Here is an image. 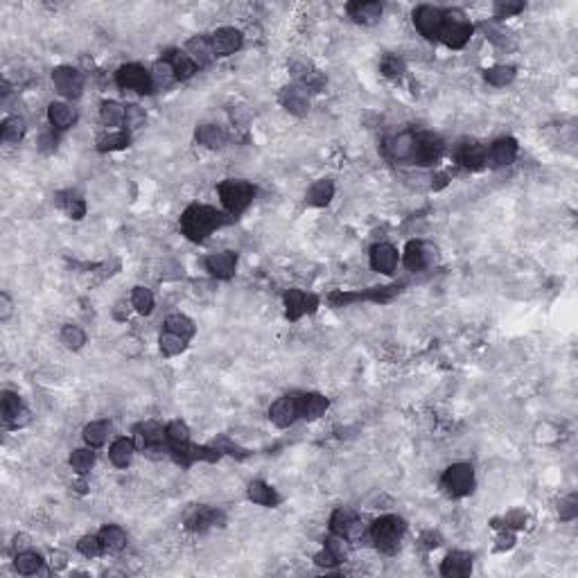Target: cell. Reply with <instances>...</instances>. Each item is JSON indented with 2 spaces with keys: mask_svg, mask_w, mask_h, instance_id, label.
<instances>
[{
  "mask_svg": "<svg viewBox=\"0 0 578 578\" xmlns=\"http://www.w3.org/2000/svg\"><path fill=\"white\" fill-rule=\"evenodd\" d=\"M233 217L215 210L210 206H190L181 217V230L192 242H202L215 228L226 226Z\"/></svg>",
  "mask_w": 578,
  "mask_h": 578,
  "instance_id": "obj_1",
  "label": "cell"
},
{
  "mask_svg": "<svg viewBox=\"0 0 578 578\" xmlns=\"http://www.w3.org/2000/svg\"><path fill=\"white\" fill-rule=\"evenodd\" d=\"M405 522L398 515H384V518L375 520L371 524V540L375 546L384 553H393L398 549L400 540L405 535Z\"/></svg>",
  "mask_w": 578,
  "mask_h": 578,
  "instance_id": "obj_2",
  "label": "cell"
},
{
  "mask_svg": "<svg viewBox=\"0 0 578 578\" xmlns=\"http://www.w3.org/2000/svg\"><path fill=\"white\" fill-rule=\"evenodd\" d=\"M217 192L221 197V204H224V208L230 215L244 213L251 206L253 197H256V188L249 181L242 179H226L224 183H219Z\"/></svg>",
  "mask_w": 578,
  "mask_h": 578,
  "instance_id": "obj_3",
  "label": "cell"
},
{
  "mask_svg": "<svg viewBox=\"0 0 578 578\" xmlns=\"http://www.w3.org/2000/svg\"><path fill=\"white\" fill-rule=\"evenodd\" d=\"M470 36H472V25L466 21L463 12L459 10H452L448 14H443V27L441 32H438V38L448 45V48H463V45L470 41Z\"/></svg>",
  "mask_w": 578,
  "mask_h": 578,
  "instance_id": "obj_4",
  "label": "cell"
},
{
  "mask_svg": "<svg viewBox=\"0 0 578 578\" xmlns=\"http://www.w3.org/2000/svg\"><path fill=\"white\" fill-rule=\"evenodd\" d=\"M443 488L450 497H466L474 488V470L468 463L450 466L443 474Z\"/></svg>",
  "mask_w": 578,
  "mask_h": 578,
  "instance_id": "obj_5",
  "label": "cell"
},
{
  "mask_svg": "<svg viewBox=\"0 0 578 578\" xmlns=\"http://www.w3.org/2000/svg\"><path fill=\"white\" fill-rule=\"evenodd\" d=\"M115 84H118L122 91H136V93H149L154 86L152 73H147L138 64L122 66L120 71L115 73Z\"/></svg>",
  "mask_w": 578,
  "mask_h": 578,
  "instance_id": "obj_6",
  "label": "cell"
},
{
  "mask_svg": "<svg viewBox=\"0 0 578 578\" xmlns=\"http://www.w3.org/2000/svg\"><path fill=\"white\" fill-rule=\"evenodd\" d=\"M441 156H443V143H441V138L434 136V134H418V136H416L411 163L427 167V165L438 163V160H441Z\"/></svg>",
  "mask_w": 578,
  "mask_h": 578,
  "instance_id": "obj_7",
  "label": "cell"
},
{
  "mask_svg": "<svg viewBox=\"0 0 578 578\" xmlns=\"http://www.w3.org/2000/svg\"><path fill=\"white\" fill-rule=\"evenodd\" d=\"M52 84L64 97H80L84 91V77L80 71H75L71 66H59L52 71Z\"/></svg>",
  "mask_w": 578,
  "mask_h": 578,
  "instance_id": "obj_8",
  "label": "cell"
},
{
  "mask_svg": "<svg viewBox=\"0 0 578 578\" xmlns=\"http://www.w3.org/2000/svg\"><path fill=\"white\" fill-rule=\"evenodd\" d=\"M269 418L276 427H289L294 425L296 418H300V396H285L278 398L269 409Z\"/></svg>",
  "mask_w": 578,
  "mask_h": 578,
  "instance_id": "obj_9",
  "label": "cell"
},
{
  "mask_svg": "<svg viewBox=\"0 0 578 578\" xmlns=\"http://www.w3.org/2000/svg\"><path fill=\"white\" fill-rule=\"evenodd\" d=\"M413 25L418 27V32L425 38H438V32L443 27V12L438 7L420 5L413 12Z\"/></svg>",
  "mask_w": 578,
  "mask_h": 578,
  "instance_id": "obj_10",
  "label": "cell"
},
{
  "mask_svg": "<svg viewBox=\"0 0 578 578\" xmlns=\"http://www.w3.org/2000/svg\"><path fill=\"white\" fill-rule=\"evenodd\" d=\"M0 409H3V418L10 427H23L29 422V411L23 407V400L12 391L3 393V400H0Z\"/></svg>",
  "mask_w": 578,
  "mask_h": 578,
  "instance_id": "obj_11",
  "label": "cell"
},
{
  "mask_svg": "<svg viewBox=\"0 0 578 578\" xmlns=\"http://www.w3.org/2000/svg\"><path fill=\"white\" fill-rule=\"evenodd\" d=\"M436 260V249L425 242H409L405 249V265L409 272H422Z\"/></svg>",
  "mask_w": 578,
  "mask_h": 578,
  "instance_id": "obj_12",
  "label": "cell"
},
{
  "mask_svg": "<svg viewBox=\"0 0 578 578\" xmlns=\"http://www.w3.org/2000/svg\"><path fill=\"white\" fill-rule=\"evenodd\" d=\"M210 45H213L215 57L233 55V52L240 50V45H242V32L235 27H219L217 32L210 36Z\"/></svg>",
  "mask_w": 578,
  "mask_h": 578,
  "instance_id": "obj_13",
  "label": "cell"
},
{
  "mask_svg": "<svg viewBox=\"0 0 578 578\" xmlns=\"http://www.w3.org/2000/svg\"><path fill=\"white\" fill-rule=\"evenodd\" d=\"M398 260H400L398 249L393 244L382 242V244H375L371 249V267L380 274L391 276L398 269Z\"/></svg>",
  "mask_w": 578,
  "mask_h": 578,
  "instance_id": "obj_14",
  "label": "cell"
},
{
  "mask_svg": "<svg viewBox=\"0 0 578 578\" xmlns=\"http://www.w3.org/2000/svg\"><path fill=\"white\" fill-rule=\"evenodd\" d=\"M235 267H237V256H235L233 251L213 253V256L206 258V269L215 276V278H219V280L233 278Z\"/></svg>",
  "mask_w": 578,
  "mask_h": 578,
  "instance_id": "obj_15",
  "label": "cell"
},
{
  "mask_svg": "<svg viewBox=\"0 0 578 578\" xmlns=\"http://www.w3.org/2000/svg\"><path fill=\"white\" fill-rule=\"evenodd\" d=\"M413 145H416V134H411V131H402V134L387 138L384 152H387L393 160H411Z\"/></svg>",
  "mask_w": 578,
  "mask_h": 578,
  "instance_id": "obj_16",
  "label": "cell"
},
{
  "mask_svg": "<svg viewBox=\"0 0 578 578\" xmlns=\"http://www.w3.org/2000/svg\"><path fill=\"white\" fill-rule=\"evenodd\" d=\"M515 156H518V143L513 138H499V141L492 143L485 163H490L492 167H506L513 163Z\"/></svg>",
  "mask_w": 578,
  "mask_h": 578,
  "instance_id": "obj_17",
  "label": "cell"
},
{
  "mask_svg": "<svg viewBox=\"0 0 578 578\" xmlns=\"http://www.w3.org/2000/svg\"><path fill=\"white\" fill-rule=\"evenodd\" d=\"M314 305H317V298L303 294L300 289H289L287 296H285V307H287V319L289 321H298L303 314L312 312Z\"/></svg>",
  "mask_w": 578,
  "mask_h": 578,
  "instance_id": "obj_18",
  "label": "cell"
},
{
  "mask_svg": "<svg viewBox=\"0 0 578 578\" xmlns=\"http://www.w3.org/2000/svg\"><path fill=\"white\" fill-rule=\"evenodd\" d=\"M441 574L448 578H463L472 574V556L463 551H454L448 558L443 560L441 565Z\"/></svg>",
  "mask_w": 578,
  "mask_h": 578,
  "instance_id": "obj_19",
  "label": "cell"
},
{
  "mask_svg": "<svg viewBox=\"0 0 578 578\" xmlns=\"http://www.w3.org/2000/svg\"><path fill=\"white\" fill-rule=\"evenodd\" d=\"M280 104L287 109L289 113H294V115H305L307 111H310V99H307L305 95V91L300 88V86H285L280 91Z\"/></svg>",
  "mask_w": 578,
  "mask_h": 578,
  "instance_id": "obj_20",
  "label": "cell"
},
{
  "mask_svg": "<svg viewBox=\"0 0 578 578\" xmlns=\"http://www.w3.org/2000/svg\"><path fill=\"white\" fill-rule=\"evenodd\" d=\"M346 10H348V16L354 23H361V25H373L382 16V5L373 3V0L371 3H350Z\"/></svg>",
  "mask_w": 578,
  "mask_h": 578,
  "instance_id": "obj_21",
  "label": "cell"
},
{
  "mask_svg": "<svg viewBox=\"0 0 578 578\" xmlns=\"http://www.w3.org/2000/svg\"><path fill=\"white\" fill-rule=\"evenodd\" d=\"M328 411V398L321 393H307L300 396V418L305 420H317Z\"/></svg>",
  "mask_w": 578,
  "mask_h": 578,
  "instance_id": "obj_22",
  "label": "cell"
},
{
  "mask_svg": "<svg viewBox=\"0 0 578 578\" xmlns=\"http://www.w3.org/2000/svg\"><path fill=\"white\" fill-rule=\"evenodd\" d=\"M488 160V152L479 143H466L459 149V163L468 169H481Z\"/></svg>",
  "mask_w": 578,
  "mask_h": 578,
  "instance_id": "obj_23",
  "label": "cell"
},
{
  "mask_svg": "<svg viewBox=\"0 0 578 578\" xmlns=\"http://www.w3.org/2000/svg\"><path fill=\"white\" fill-rule=\"evenodd\" d=\"M221 522H224V513L204 506V508H197V511L188 518V529L206 531V529H210V527H217V524H221Z\"/></svg>",
  "mask_w": 578,
  "mask_h": 578,
  "instance_id": "obj_24",
  "label": "cell"
},
{
  "mask_svg": "<svg viewBox=\"0 0 578 578\" xmlns=\"http://www.w3.org/2000/svg\"><path fill=\"white\" fill-rule=\"evenodd\" d=\"M165 61L172 66L176 80H190V77L197 73V64L181 50H169L165 55Z\"/></svg>",
  "mask_w": 578,
  "mask_h": 578,
  "instance_id": "obj_25",
  "label": "cell"
},
{
  "mask_svg": "<svg viewBox=\"0 0 578 578\" xmlns=\"http://www.w3.org/2000/svg\"><path fill=\"white\" fill-rule=\"evenodd\" d=\"M48 120L55 129H68V127L75 125L77 113H75L73 106H68L64 102H52L48 106Z\"/></svg>",
  "mask_w": 578,
  "mask_h": 578,
  "instance_id": "obj_26",
  "label": "cell"
},
{
  "mask_svg": "<svg viewBox=\"0 0 578 578\" xmlns=\"http://www.w3.org/2000/svg\"><path fill=\"white\" fill-rule=\"evenodd\" d=\"M335 197V183L333 181H328V179H319V181H314L310 190H307V204L310 206H317V208H323V206H328L330 204V199Z\"/></svg>",
  "mask_w": 578,
  "mask_h": 578,
  "instance_id": "obj_27",
  "label": "cell"
},
{
  "mask_svg": "<svg viewBox=\"0 0 578 578\" xmlns=\"http://www.w3.org/2000/svg\"><path fill=\"white\" fill-rule=\"evenodd\" d=\"M134 441L131 438H115L111 450H109V459L115 468H127L131 463V459H134Z\"/></svg>",
  "mask_w": 578,
  "mask_h": 578,
  "instance_id": "obj_28",
  "label": "cell"
},
{
  "mask_svg": "<svg viewBox=\"0 0 578 578\" xmlns=\"http://www.w3.org/2000/svg\"><path fill=\"white\" fill-rule=\"evenodd\" d=\"M246 495L253 504L258 506H276L280 502V497L276 495V490L272 485H267L265 481H253L249 483V490H246Z\"/></svg>",
  "mask_w": 578,
  "mask_h": 578,
  "instance_id": "obj_29",
  "label": "cell"
},
{
  "mask_svg": "<svg viewBox=\"0 0 578 578\" xmlns=\"http://www.w3.org/2000/svg\"><path fill=\"white\" fill-rule=\"evenodd\" d=\"M186 55L195 61L197 66H204L208 64L215 52H213V45H210V38H204V36H195L192 41L186 45Z\"/></svg>",
  "mask_w": 578,
  "mask_h": 578,
  "instance_id": "obj_30",
  "label": "cell"
},
{
  "mask_svg": "<svg viewBox=\"0 0 578 578\" xmlns=\"http://www.w3.org/2000/svg\"><path fill=\"white\" fill-rule=\"evenodd\" d=\"M195 136H197V143L204 145L208 149H219V147H224V143H226L224 131H221L217 125H202L197 129Z\"/></svg>",
  "mask_w": 578,
  "mask_h": 578,
  "instance_id": "obj_31",
  "label": "cell"
},
{
  "mask_svg": "<svg viewBox=\"0 0 578 578\" xmlns=\"http://www.w3.org/2000/svg\"><path fill=\"white\" fill-rule=\"evenodd\" d=\"M357 520V515L350 508H337L333 513V518H330V531H333V535H339L346 540V535H348L350 527Z\"/></svg>",
  "mask_w": 578,
  "mask_h": 578,
  "instance_id": "obj_32",
  "label": "cell"
},
{
  "mask_svg": "<svg viewBox=\"0 0 578 578\" xmlns=\"http://www.w3.org/2000/svg\"><path fill=\"white\" fill-rule=\"evenodd\" d=\"M138 436H141L145 448H156V445H163V441L167 438L163 425H158V422H154V420L143 422V425L138 427Z\"/></svg>",
  "mask_w": 578,
  "mask_h": 578,
  "instance_id": "obj_33",
  "label": "cell"
},
{
  "mask_svg": "<svg viewBox=\"0 0 578 578\" xmlns=\"http://www.w3.org/2000/svg\"><path fill=\"white\" fill-rule=\"evenodd\" d=\"M109 434H111V422L95 420V422H91V425H86V429H84V441H86L91 448H99V445L106 443Z\"/></svg>",
  "mask_w": 578,
  "mask_h": 578,
  "instance_id": "obj_34",
  "label": "cell"
},
{
  "mask_svg": "<svg viewBox=\"0 0 578 578\" xmlns=\"http://www.w3.org/2000/svg\"><path fill=\"white\" fill-rule=\"evenodd\" d=\"M104 551H122L127 546V533L120 527H104L99 531Z\"/></svg>",
  "mask_w": 578,
  "mask_h": 578,
  "instance_id": "obj_35",
  "label": "cell"
},
{
  "mask_svg": "<svg viewBox=\"0 0 578 578\" xmlns=\"http://www.w3.org/2000/svg\"><path fill=\"white\" fill-rule=\"evenodd\" d=\"M14 567L23 576H32L43 567V558L34 551H19V556L14 558Z\"/></svg>",
  "mask_w": 578,
  "mask_h": 578,
  "instance_id": "obj_36",
  "label": "cell"
},
{
  "mask_svg": "<svg viewBox=\"0 0 578 578\" xmlns=\"http://www.w3.org/2000/svg\"><path fill=\"white\" fill-rule=\"evenodd\" d=\"M165 328H167V333L179 335L181 339H186V341L195 337V323H192L188 317H183V314H172V317H167Z\"/></svg>",
  "mask_w": 578,
  "mask_h": 578,
  "instance_id": "obj_37",
  "label": "cell"
},
{
  "mask_svg": "<svg viewBox=\"0 0 578 578\" xmlns=\"http://www.w3.org/2000/svg\"><path fill=\"white\" fill-rule=\"evenodd\" d=\"M25 136V122H23L19 115H12V118H7L3 122V127H0V138H3L5 143H19L21 138Z\"/></svg>",
  "mask_w": 578,
  "mask_h": 578,
  "instance_id": "obj_38",
  "label": "cell"
},
{
  "mask_svg": "<svg viewBox=\"0 0 578 578\" xmlns=\"http://www.w3.org/2000/svg\"><path fill=\"white\" fill-rule=\"evenodd\" d=\"M125 106L118 102H102V109H99V118L106 127H118L125 125Z\"/></svg>",
  "mask_w": 578,
  "mask_h": 578,
  "instance_id": "obj_39",
  "label": "cell"
},
{
  "mask_svg": "<svg viewBox=\"0 0 578 578\" xmlns=\"http://www.w3.org/2000/svg\"><path fill=\"white\" fill-rule=\"evenodd\" d=\"M57 204L64 208V210L68 213V217H73V219H82L84 215H86V204H84V199L71 195V192H64V195H59Z\"/></svg>",
  "mask_w": 578,
  "mask_h": 578,
  "instance_id": "obj_40",
  "label": "cell"
},
{
  "mask_svg": "<svg viewBox=\"0 0 578 578\" xmlns=\"http://www.w3.org/2000/svg\"><path fill=\"white\" fill-rule=\"evenodd\" d=\"M127 145H129V134H127V131H111V134L99 136L97 149L99 152H115V149L127 147Z\"/></svg>",
  "mask_w": 578,
  "mask_h": 578,
  "instance_id": "obj_41",
  "label": "cell"
},
{
  "mask_svg": "<svg viewBox=\"0 0 578 578\" xmlns=\"http://www.w3.org/2000/svg\"><path fill=\"white\" fill-rule=\"evenodd\" d=\"M485 82L492 84V86H506L515 80V68L513 66H495L490 71H485Z\"/></svg>",
  "mask_w": 578,
  "mask_h": 578,
  "instance_id": "obj_42",
  "label": "cell"
},
{
  "mask_svg": "<svg viewBox=\"0 0 578 578\" xmlns=\"http://www.w3.org/2000/svg\"><path fill=\"white\" fill-rule=\"evenodd\" d=\"M61 344L66 346V348H71V350H80L84 344H86V335H84V330L82 328H77V326H64V330H61Z\"/></svg>",
  "mask_w": 578,
  "mask_h": 578,
  "instance_id": "obj_43",
  "label": "cell"
},
{
  "mask_svg": "<svg viewBox=\"0 0 578 578\" xmlns=\"http://www.w3.org/2000/svg\"><path fill=\"white\" fill-rule=\"evenodd\" d=\"M131 305L136 307L138 314H152L154 310V294L145 287H134V294H131Z\"/></svg>",
  "mask_w": 578,
  "mask_h": 578,
  "instance_id": "obj_44",
  "label": "cell"
},
{
  "mask_svg": "<svg viewBox=\"0 0 578 578\" xmlns=\"http://www.w3.org/2000/svg\"><path fill=\"white\" fill-rule=\"evenodd\" d=\"M95 463V454L91 452V450H75L71 454V468L75 470V472H80V474H86L91 468H93Z\"/></svg>",
  "mask_w": 578,
  "mask_h": 578,
  "instance_id": "obj_45",
  "label": "cell"
},
{
  "mask_svg": "<svg viewBox=\"0 0 578 578\" xmlns=\"http://www.w3.org/2000/svg\"><path fill=\"white\" fill-rule=\"evenodd\" d=\"M158 344H160V350H163V354H167V357H174V354H181L186 350V339H181L179 335H172V333L160 335Z\"/></svg>",
  "mask_w": 578,
  "mask_h": 578,
  "instance_id": "obj_46",
  "label": "cell"
},
{
  "mask_svg": "<svg viewBox=\"0 0 578 578\" xmlns=\"http://www.w3.org/2000/svg\"><path fill=\"white\" fill-rule=\"evenodd\" d=\"M165 436H167V441L172 443V445L188 443V441H190V429H188L186 422L172 420V422H169V425L165 427Z\"/></svg>",
  "mask_w": 578,
  "mask_h": 578,
  "instance_id": "obj_47",
  "label": "cell"
},
{
  "mask_svg": "<svg viewBox=\"0 0 578 578\" xmlns=\"http://www.w3.org/2000/svg\"><path fill=\"white\" fill-rule=\"evenodd\" d=\"M77 549H80L82 556L86 558H97L99 553L104 551L102 540H99V535H84L80 542H77Z\"/></svg>",
  "mask_w": 578,
  "mask_h": 578,
  "instance_id": "obj_48",
  "label": "cell"
},
{
  "mask_svg": "<svg viewBox=\"0 0 578 578\" xmlns=\"http://www.w3.org/2000/svg\"><path fill=\"white\" fill-rule=\"evenodd\" d=\"M380 71H382L384 77H389V80H398V77L405 73V61L396 55H387L382 59Z\"/></svg>",
  "mask_w": 578,
  "mask_h": 578,
  "instance_id": "obj_49",
  "label": "cell"
},
{
  "mask_svg": "<svg viewBox=\"0 0 578 578\" xmlns=\"http://www.w3.org/2000/svg\"><path fill=\"white\" fill-rule=\"evenodd\" d=\"M172 80H176L172 66H169L165 59L158 61V64L154 66V71H152V82L156 84V86H167V84L172 82Z\"/></svg>",
  "mask_w": 578,
  "mask_h": 578,
  "instance_id": "obj_50",
  "label": "cell"
},
{
  "mask_svg": "<svg viewBox=\"0 0 578 578\" xmlns=\"http://www.w3.org/2000/svg\"><path fill=\"white\" fill-rule=\"evenodd\" d=\"M558 515H560V520H565V522L576 518V515H578V499H576V495H569L565 499H560Z\"/></svg>",
  "mask_w": 578,
  "mask_h": 578,
  "instance_id": "obj_51",
  "label": "cell"
},
{
  "mask_svg": "<svg viewBox=\"0 0 578 578\" xmlns=\"http://www.w3.org/2000/svg\"><path fill=\"white\" fill-rule=\"evenodd\" d=\"M145 120H147V115L141 109V106H127L125 111V127L127 129H138L145 125Z\"/></svg>",
  "mask_w": 578,
  "mask_h": 578,
  "instance_id": "obj_52",
  "label": "cell"
},
{
  "mask_svg": "<svg viewBox=\"0 0 578 578\" xmlns=\"http://www.w3.org/2000/svg\"><path fill=\"white\" fill-rule=\"evenodd\" d=\"M524 10V3H497L495 5V19H511Z\"/></svg>",
  "mask_w": 578,
  "mask_h": 578,
  "instance_id": "obj_53",
  "label": "cell"
},
{
  "mask_svg": "<svg viewBox=\"0 0 578 578\" xmlns=\"http://www.w3.org/2000/svg\"><path fill=\"white\" fill-rule=\"evenodd\" d=\"M314 562H317L319 567L333 569V567H337V565H339V562H341V560H339V558L335 556V553L330 551L328 546H326V549H323V551H319L317 556H314Z\"/></svg>",
  "mask_w": 578,
  "mask_h": 578,
  "instance_id": "obj_54",
  "label": "cell"
},
{
  "mask_svg": "<svg viewBox=\"0 0 578 578\" xmlns=\"http://www.w3.org/2000/svg\"><path fill=\"white\" fill-rule=\"evenodd\" d=\"M504 522H506L508 529H524V527H527V513H524V511H511L504 518Z\"/></svg>",
  "mask_w": 578,
  "mask_h": 578,
  "instance_id": "obj_55",
  "label": "cell"
},
{
  "mask_svg": "<svg viewBox=\"0 0 578 578\" xmlns=\"http://www.w3.org/2000/svg\"><path fill=\"white\" fill-rule=\"evenodd\" d=\"M513 544H515V535L511 533V531H504V533H499V538H497L495 549L497 551H506V549H513Z\"/></svg>",
  "mask_w": 578,
  "mask_h": 578,
  "instance_id": "obj_56",
  "label": "cell"
},
{
  "mask_svg": "<svg viewBox=\"0 0 578 578\" xmlns=\"http://www.w3.org/2000/svg\"><path fill=\"white\" fill-rule=\"evenodd\" d=\"M38 149L45 152V154L55 152V149H57V138H55V134H43L41 141H38Z\"/></svg>",
  "mask_w": 578,
  "mask_h": 578,
  "instance_id": "obj_57",
  "label": "cell"
},
{
  "mask_svg": "<svg viewBox=\"0 0 578 578\" xmlns=\"http://www.w3.org/2000/svg\"><path fill=\"white\" fill-rule=\"evenodd\" d=\"M12 317V298L7 294H0V319L7 321Z\"/></svg>",
  "mask_w": 578,
  "mask_h": 578,
  "instance_id": "obj_58",
  "label": "cell"
},
{
  "mask_svg": "<svg viewBox=\"0 0 578 578\" xmlns=\"http://www.w3.org/2000/svg\"><path fill=\"white\" fill-rule=\"evenodd\" d=\"M422 542H425L427 549H436V546L441 544V535H438V533H431V531H429V533L422 535Z\"/></svg>",
  "mask_w": 578,
  "mask_h": 578,
  "instance_id": "obj_59",
  "label": "cell"
},
{
  "mask_svg": "<svg viewBox=\"0 0 578 578\" xmlns=\"http://www.w3.org/2000/svg\"><path fill=\"white\" fill-rule=\"evenodd\" d=\"M127 314H129V310L125 307V303H118V305H115V310H113V317H115V319L125 321V319H127Z\"/></svg>",
  "mask_w": 578,
  "mask_h": 578,
  "instance_id": "obj_60",
  "label": "cell"
},
{
  "mask_svg": "<svg viewBox=\"0 0 578 578\" xmlns=\"http://www.w3.org/2000/svg\"><path fill=\"white\" fill-rule=\"evenodd\" d=\"M14 546H16V549H23V551H25V546H27L25 538H23V535L19 538V535H16V540H14Z\"/></svg>",
  "mask_w": 578,
  "mask_h": 578,
  "instance_id": "obj_61",
  "label": "cell"
}]
</instances>
